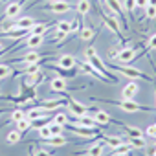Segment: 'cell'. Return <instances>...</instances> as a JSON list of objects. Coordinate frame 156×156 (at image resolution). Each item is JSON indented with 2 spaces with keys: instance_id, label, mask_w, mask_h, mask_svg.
<instances>
[{
  "instance_id": "cell-1",
  "label": "cell",
  "mask_w": 156,
  "mask_h": 156,
  "mask_svg": "<svg viewBox=\"0 0 156 156\" xmlns=\"http://www.w3.org/2000/svg\"><path fill=\"white\" fill-rule=\"evenodd\" d=\"M94 101H101V103H108V105H116L119 107L121 110L125 112H151L152 107H145V105H140L136 103L134 99H121V101H112V99H98V98H92Z\"/></svg>"
},
{
  "instance_id": "cell-2",
  "label": "cell",
  "mask_w": 156,
  "mask_h": 156,
  "mask_svg": "<svg viewBox=\"0 0 156 156\" xmlns=\"http://www.w3.org/2000/svg\"><path fill=\"white\" fill-rule=\"evenodd\" d=\"M141 44H136V46H129V48H121V50H112L110 51V57H114L119 64H129L134 61L136 53L140 51Z\"/></svg>"
},
{
  "instance_id": "cell-3",
  "label": "cell",
  "mask_w": 156,
  "mask_h": 156,
  "mask_svg": "<svg viewBox=\"0 0 156 156\" xmlns=\"http://www.w3.org/2000/svg\"><path fill=\"white\" fill-rule=\"evenodd\" d=\"M87 61H88V64H92L103 77H105V79H108L110 83H118L119 79H118V77L114 75V73H110V70H108V66L98 57V53H94V55H90V57H87Z\"/></svg>"
},
{
  "instance_id": "cell-4",
  "label": "cell",
  "mask_w": 156,
  "mask_h": 156,
  "mask_svg": "<svg viewBox=\"0 0 156 156\" xmlns=\"http://www.w3.org/2000/svg\"><path fill=\"white\" fill-rule=\"evenodd\" d=\"M64 127H70L77 136H83V138H88V140H94V138H99V129H92V127H85L81 123H72V125H64Z\"/></svg>"
},
{
  "instance_id": "cell-5",
  "label": "cell",
  "mask_w": 156,
  "mask_h": 156,
  "mask_svg": "<svg viewBox=\"0 0 156 156\" xmlns=\"http://www.w3.org/2000/svg\"><path fill=\"white\" fill-rule=\"evenodd\" d=\"M110 68L116 70V72H119V73H123V75H127L129 79H145V81H149V77H147L145 73H141L138 68H130V66H127V64H121V66L110 64Z\"/></svg>"
},
{
  "instance_id": "cell-6",
  "label": "cell",
  "mask_w": 156,
  "mask_h": 156,
  "mask_svg": "<svg viewBox=\"0 0 156 156\" xmlns=\"http://www.w3.org/2000/svg\"><path fill=\"white\" fill-rule=\"evenodd\" d=\"M101 20H103V24L110 30V31H114L119 39H121V42H125V39L121 37V26H119V20L110 13V15H105V13H101Z\"/></svg>"
},
{
  "instance_id": "cell-7",
  "label": "cell",
  "mask_w": 156,
  "mask_h": 156,
  "mask_svg": "<svg viewBox=\"0 0 156 156\" xmlns=\"http://www.w3.org/2000/svg\"><path fill=\"white\" fill-rule=\"evenodd\" d=\"M66 107H68V110H70V112H72L75 118L88 114V107H85L83 103L75 101V99H72V98H66Z\"/></svg>"
},
{
  "instance_id": "cell-8",
  "label": "cell",
  "mask_w": 156,
  "mask_h": 156,
  "mask_svg": "<svg viewBox=\"0 0 156 156\" xmlns=\"http://www.w3.org/2000/svg\"><path fill=\"white\" fill-rule=\"evenodd\" d=\"M107 2V6L110 8V13L119 20V22H123V28L127 30V22H125V19H123V6H121V2L119 0H105Z\"/></svg>"
},
{
  "instance_id": "cell-9",
  "label": "cell",
  "mask_w": 156,
  "mask_h": 156,
  "mask_svg": "<svg viewBox=\"0 0 156 156\" xmlns=\"http://www.w3.org/2000/svg\"><path fill=\"white\" fill-rule=\"evenodd\" d=\"M44 9H50L51 13L61 15V13H68V11L72 9V6L66 2V0H57V2H50V4H46Z\"/></svg>"
},
{
  "instance_id": "cell-10",
  "label": "cell",
  "mask_w": 156,
  "mask_h": 156,
  "mask_svg": "<svg viewBox=\"0 0 156 156\" xmlns=\"http://www.w3.org/2000/svg\"><path fill=\"white\" fill-rule=\"evenodd\" d=\"M42 79H46V73L39 72V73H30V75H24V81H22V87L24 88H33L37 83H41Z\"/></svg>"
},
{
  "instance_id": "cell-11",
  "label": "cell",
  "mask_w": 156,
  "mask_h": 156,
  "mask_svg": "<svg viewBox=\"0 0 156 156\" xmlns=\"http://www.w3.org/2000/svg\"><path fill=\"white\" fill-rule=\"evenodd\" d=\"M107 145L103 143V141H98V143H94V145H90L88 149H85V151H81V152H75V154H85V156H103V149H105Z\"/></svg>"
},
{
  "instance_id": "cell-12",
  "label": "cell",
  "mask_w": 156,
  "mask_h": 156,
  "mask_svg": "<svg viewBox=\"0 0 156 156\" xmlns=\"http://www.w3.org/2000/svg\"><path fill=\"white\" fill-rule=\"evenodd\" d=\"M22 6H24V2H11V4H8L6 6V17L8 19H17L20 15V11H22Z\"/></svg>"
},
{
  "instance_id": "cell-13",
  "label": "cell",
  "mask_w": 156,
  "mask_h": 156,
  "mask_svg": "<svg viewBox=\"0 0 156 156\" xmlns=\"http://www.w3.org/2000/svg\"><path fill=\"white\" fill-rule=\"evenodd\" d=\"M48 70H53V72H59V77H75L77 75V72H75V68H61V66H57V64H48L46 66Z\"/></svg>"
},
{
  "instance_id": "cell-14",
  "label": "cell",
  "mask_w": 156,
  "mask_h": 156,
  "mask_svg": "<svg viewBox=\"0 0 156 156\" xmlns=\"http://www.w3.org/2000/svg\"><path fill=\"white\" fill-rule=\"evenodd\" d=\"M138 90H140V87H138L134 81H130V83L125 85V88L121 90V98H123V99H134V96L138 94Z\"/></svg>"
},
{
  "instance_id": "cell-15",
  "label": "cell",
  "mask_w": 156,
  "mask_h": 156,
  "mask_svg": "<svg viewBox=\"0 0 156 156\" xmlns=\"http://www.w3.org/2000/svg\"><path fill=\"white\" fill-rule=\"evenodd\" d=\"M42 59V55L39 53V51H28L26 55H22L20 59H19V62H22V64H35V62H39Z\"/></svg>"
},
{
  "instance_id": "cell-16",
  "label": "cell",
  "mask_w": 156,
  "mask_h": 156,
  "mask_svg": "<svg viewBox=\"0 0 156 156\" xmlns=\"http://www.w3.org/2000/svg\"><path fill=\"white\" fill-rule=\"evenodd\" d=\"M44 42V35H28L24 39V46L28 48H39Z\"/></svg>"
},
{
  "instance_id": "cell-17",
  "label": "cell",
  "mask_w": 156,
  "mask_h": 156,
  "mask_svg": "<svg viewBox=\"0 0 156 156\" xmlns=\"http://www.w3.org/2000/svg\"><path fill=\"white\" fill-rule=\"evenodd\" d=\"M99 141H103L107 147H112V149H116L123 143V140L119 136H99Z\"/></svg>"
},
{
  "instance_id": "cell-18",
  "label": "cell",
  "mask_w": 156,
  "mask_h": 156,
  "mask_svg": "<svg viewBox=\"0 0 156 156\" xmlns=\"http://www.w3.org/2000/svg\"><path fill=\"white\" fill-rule=\"evenodd\" d=\"M62 105H66V103H64V101H61V99H48V101H42L39 107H41V108H44V110L48 112V110H55V108H61Z\"/></svg>"
},
{
  "instance_id": "cell-19",
  "label": "cell",
  "mask_w": 156,
  "mask_h": 156,
  "mask_svg": "<svg viewBox=\"0 0 156 156\" xmlns=\"http://www.w3.org/2000/svg\"><path fill=\"white\" fill-rule=\"evenodd\" d=\"M44 116H48V112H46L44 108H41V107H33V108H30V110L26 112V118H28L30 121L39 119V118H44Z\"/></svg>"
},
{
  "instance_id": "cell-20",
  "label": "cell",
  "mask_w": 156,
  "mask_h": 156,
  "mask_svg": "<svg viewBox=\"0 0 156 156\" xmlns=\"http://www.w3.org/2000/svg\"><path fill=\"white\" fill-rule=\"evenodd\" d=\"M75 64L77 62L72 55H61L57 59V66H61V68H75Z\"/></svg>"
},
{
  "instance_id": "cell-21",
  "label": "cell",
  "mask_w": 156,
  "mask_h": 156,
  "mask_svg": "<svg viewBox=\"0 0 156 156\" xmlns=\"http://www.w3.org/2000/svg\"><path fill=\"white\" fill-rule=\"evenodd\" d=\"M41 62H35V64H24V68L22 70H19V72H13L15 75H19V73H24V75H30V73H39L41 72Z\"/></svg>"
},
{
  "instance_id": "cell-22",
  "label": "cell",
  "mask_w": 156,
  "mask_h": 156,
  "mask_svg": "<svg viewBox=\"0 0 156 156\" xmlns=\"http://www.w3.org/2000/svg\"><path fill=\"white\" fill-rule=\"evenodd\" d=\"M77 123H81V125H85V127H92V129H99V127H101V125H99L92 116H88V114L79 116V118H77Z\"/></svg>"
},
{
  "instance_id": "cell-23",
  "label": "cell",
  "mask_w": 156,
  "mask_h": 156,
  "mask_svg": "<svg viewBox=\"0 0 156 156\" xmlns=\"http://www.w3.org/2000/svg\"><path fill=\"white\" fill-rule=\"evenodd\" d=\"M50 87L53 92H64L66 90V79L64 77H55V79H51Z\"/></svg>"
},
{
  "instance_id": "cell-24",
  "label": "cell",
  "mask_w": 156,
  "mask_h": 156,
  "mask_svg": "<svg viewBox=\"0 0 156 156\" xmlns=\"http://www.w3.org/2000/svg\"><path fill=\"white\" fill-rule=\"evenodd\" d=\"M116 125H119V127H123L125 130H127V134L130 136V138H143V132L138 129V127H130V125H125V123H116Z\"/></svg>"
},
{
  "instance_id": "cell-25",
  "label": "cell",
  "mask_w": 156,
  "mask_h": 156,
  "mask_svg": "<svg viewBox=\"0 0 156 156\" xmlns=\"http://www.w3.org/2000/svg\"><path fill=\"white\" fill-rule=\"evenodd\" d=\"M48 28H50V24H39V22H35V26L30 28V35H44L48 31Z\"/></svg>"
},
{
  "instance_id": "cell-26",
  "label": "cell",
  "mask_w": 156,
  "mask_h": 156,
  "mask_svg": "<svg viewBox=\"0 0 156 156\" xmlns=\"http://www.w3.org/2000/svg\"><path fill=\"white\" fill-rule=\"evenodd\" d=\"M94 119L103 127V125H108L110 123V118H108V114L107 112H103V110H96L94 112Z\"/></svg>"
},
{
  "instance_id": "cell-27",
  "label": "cell",
  "mask_w": 156,
  "mask_h": 156,
  "mask_svg": "<svg viewBox=\"0 0 156 156\" xmlns=\"http://www.w3.org/2000/svg\"><path fill=\"white\" fill-rule=\"evenodd\" d=\"M79 37H81L85 42H88V41H92V37H94V30H92L90 26H81V30H79Z\"/></svg>"
},
{
  "instance_id": "cell-28",
  "label": "cell",
  "mask_w": 156,
  "mask_h": 156,
  "mask_svg": "<svg viewBox=\"0 0 156 156\" xmlns=\"http://www.w3.org/2000/svg\"><path fill=\"white\" fill-rule=\"evenodd\" d=\"M48 145H55V147H62V145H66L68 143V140L61 134V136H51L50 140H44Z\"/></svg>"
},
{
  "instance_id": "cell-29",
  "label": "cell",
  "mask_w": 156,
  "mask_h": 156,
  "mask_svg": "<svg viewBox=\"0 0 156 156\" xmlns=\"http://www.w3.org/2000/svg\"><path fill=\"white\" fill-rule=\"evenodd\" d=\"M75 9H77L79 15H88V11H90V0H79L77 6H75Z\"/></svg>"
},
{
  "instance_id": "cell-30",
  "label": "cell",
  "mask_w": 156,
  "mask_h": 156,
  "mask_svg": "<svg viewBox=\"0 0 156 156\" xmlns=\"http://www.w3.org/2000/svg\"><path fill=\"white\" fill-rule=\"evenodd\" d=\"M15 129L22 134V132H26V130H30V129H31V121H30L28 118H24V119H20V121H17V123H15Z\"/></svg>"
},
{
  "instance_id": "cell-31",
  "label": "cell",
  "mask_w": 156,
  "mask_h": 156,
  "mask_svg": "<svg viewBox=\"0 0 156 156\" xmlns=\"http://www.w3.org/2000/svg\"><path fill=\"white\" fill-rule=\"evenodd\" d=\"M55 28H57V31H62V33H70L72 31V26H70L68 20H59L55 24Z\"/></svg>"
},
{
  "instance_id": "cell-32",
  "label": "cell",
  "mask_w": 156,
  "mask_h": 156,
  "mask_svg": "<svg viewBox=\"0 0 156 156\" xmlns=\"http://www.w3.org/2000/svg\"><path fill=\"white\" fill-rule=\"evenodd\" d=\"M48 127H50V132H51V136H61L62 134V130H64V127L62 125H59V123H48Z\"/></svg>"
},
{
  "instance_id": "cell-33",
  "label": "cell",
  "mask_w": 156,
  "mask_h": 156,
  "mask_svg": "<svg viewBox=\"0 0 156 156\" xmlns=\"http://www.w3.org/2000/svg\"><path fill=\"white\" fill-rule=\"evenodd\" d=\"M6 140H8V143H11V145H13V143H19V141H20V132L15 129V130L8 132V138H6Z\"/></svg>"
},
{
  "instance_id": "cell-34",
  "label": "cell",
  "mask_w": 156,
  "mask_h": 156,
  "mask_svg": "<svg viewBox=\"0 0 156 156\" xmlns=\"http://www.w3.org/2000/svg\"><path fill=\"white\" fill-rule=\"evenodd\" d=\"M53 121H55V123H59V125H62V127H64V125H66V123H68V116H66V114H64V112H57V114H55V116H53Z\"/></svg>"
},
{
  "instance_id": "cell-35",
  "label": "cell",
  "mask_w": 156,
  "mask_h": 156,
  "mask_svg": "<svg viewBox=\"0 0 156 156\" xmlns=\"http://www.w3.org/2000/svg\"><path fill=\"white\" fill-rule=\"evenodd\" d=\"M11 73H13V70L8 64H0V79H6V77H9Z\"/></svg>"
},
{
  "instance_id": "cell-36",
  "label": "cell",
  "mask_w": 156,
  "mask_h": 156,
  "mask_svg": "<svg viewBox=\"0 0 156 156\" xmlns=\"http://www.w3.org/2000/svg\"><path fill=\"white\" fill-rule=\"evenodd\" d=\"M24 118H26V112H24V110H19V108H17V110L11 112V121H15V123L20 121V119H24Z\"/></svg>"
},
{
  "instance_id": "cell-37",
  "label": "cell",
  "mask_w": 156,
  "mask_h": 156,
  "mask_svg": "<svg viewBox=\"0 0 156 156\" xmlns=\"http://www.w3.org/2000/svg\"><path fill=\"white\" fill-rule=\"evenodd\" d=\"M39 136H41L42 140H50V138H51V132H50V127H48V125H44V127H41V129H39Z\"/></svg>"
},
{
  "instance_id": "cell-38",
  "label": "cell",
  "mask_w": 156,
  "mask_h": 156,
  "mask_svg": "<svg viewBox=\"0 0 156 156\" xmlns=\"http://www.w3.org/2000/svg\"><path fill=\"white\" fill-rule=\"evenodd\" d=\"M143 11H145V19H156V6H149L147 4V8Z\"/></svg>"
},
{
  "instance_id": "cell-39",
  "label": "cell",
  "mask_w": 156,
  "mask_h": 156,
  "mask_svg": "<svg viewBox=\"0 0 156 156\" xmlns=\"http://www.w3.org/2000/svg\"><path fill=\"white\" fill-rule=\"evenodd\" d=\"M129 143H130L132 147H138V149H143V147H145L143 138H130V140H129Z\"/></svg>"
},
{
  "instance_id": "cell-40",
  "label": "cell",
  "mask_w": 156,
  "mask_h": 156,
  "mask_svg": "<svg viewBox=\"0 0 156 156\" xmlns=\"http://www.w3.org/2000/svg\"><path fill=\"white\" fill-rule=\"evenodd\" d=\"M123 2H125V9L132 15V11L136 9V2H134V0H123Z\"/></svg>"
},
{
  "instance_id": "cell-41",
  "label": "cell",
  "mask_w": 156,
  "mask_h": 156,
  "mask_svg": "<svg viewBox=\"0 0 156 156\" xmlns=\"http://www.w3.org/2000/svg\"><path fill=\"white\" fill-rule=\"evenodd\" d=\"M147 50H149V51H151V50H156V33L149 37V41H147Z\"/></svg>"
},
{
  "instance_id": "cell-42",
  "label": "cell",
  "mask_w": 156,
  "mask_h": 156,
  "mask_svg": "<svg viewBox=\"0 0 156 156\" xmlns=\"http://www.w3.org/2000/svg\"><path fill=\"white\" fill-rule=\"evenodd\" d=\"M66 35H68V33H62V31H55V35L51 37V42H55V41H62Z\"/></svg>"
},
{
  "instance_id": "cell-43",
  "label": "cell",
  "mask_w": 156,
  "mask_h": 156,
  "mask_svg": "<svg viewBox=\"0 0 156 156\" xmlns=\"http://www.w3.org/2000/svg\"><path fill=\"white\" fill-rule=\"evenodd\" d=\"M147 136H149V138H156V125L147 127Z\"/></svg>"
},
{
  "instance_id": "cell-44",
  "label": "cell",
  "mask_w": 156,
  "mask_h": 156,
  "mask_svg": "<svg viewBox=\"0 0 156 156\" xmlns=\"http://www.w3.org/2000/svg\"><path fill=\"white\" fill-rule=\"evenodd\" d=\"M134 2H136V8L145 9V8H147V4H149V0H134Z\"/></svg>"
},
{
  "instance_id": "cell-45",
  "label": "cell",
  "mask_w": 156,
  "mask_h": 156,
  "mask_svg": "<svg viewBox=\"0 0 156 156\" xmlns=\"http://www.w3.org/2000/svg\"><path fill=\"white\" fill-rule=\"evenodd\" d=\"M70 26H72V31H79V30H81V26H79V19H75L73 22H70Z\"/></svg>"
},
{
  "instance_id": "cell-46",
  "label": "cell",
  "mask_w": 156,
  "mask_h": 156,
  "mask_svg": "<svg viewBox=\"0 0 156 156\" xmlns=\"http://www.w3.org/2000/svg\"><path fill=\"white\" fill-rule=\"evenodd\" d=\"M35 156H51V154L44 149H39V151H35Z\"/></svg>"
},
{
  "instance_id": "cell-47",
  "label": "cell",
  "mask_w": 156,
  "mask_h": 156,
  "mask_svg": "<svg viewBox=\"0 0 156 156\" xmlns=\"http://www.w3.org/2000/svg\"><path fill=\"white\" fill-rule=\"evenodd\" d=\"M149 6H156V0H149Z\"/></svg>"
},
{
  "instance_id": "cell-48",
  "label": "cell",
  "mask_w": 156,
  "mask_h": 156,
  "mask_svg": "<svg viewBox=\"0 0 156 156\" xmlns=\"http://www.w3.org/2000/svg\"><path fill=\"white\" fill-rule=\"evenodd\" d=\"M2 48H4V42H2V41H0V50H2Z\"/></svg>"
},
{
  "instance_id": "cell-49",
  "label": "cell",
  "mask_w": 156,
  "mask_h": 156,
  "mask_svg": "<svg viewBox=\"0 0 156 156\" xmlns=\"http://www.w3.org/2000/svg\"><path fill=\"white\" fill-rule=\"evenodd\" d=\"M46 2H48V4H50V2H57V0H46Z\"/></svg>"
},
{
  "instance_id": "cell-50",
  "label": "cell",
  "mask_w": 156,
  "mask_h": 156,
  "mask_svg": "<svg viewBox=\"0 0 156 156\" xmlns=\"http://www.w3.org/2000/svg\"><path fill=\"white\" fill-rule=\"evenodd\" d=\"M0 2H6V0H0Z\"/></svg>"
}]
</instances>
